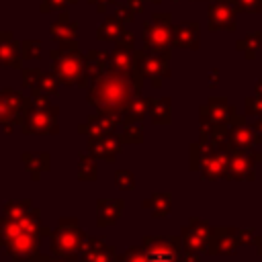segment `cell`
I'll return each instance as SVG.
<instances>
[{
    "instance_id": "obj_1",
    "label": "cell",
    "mask_w": 262,
    "mask_h": 262,
    "mask_svg": "<svg viewBox=\"0 0 262 262\" xmlns=\"http://www.w3.org/2000/svg\"><path fill=\"white\" fill-rule=\"evenodd\" d=\"M129 98V84L117 76H108L102 78L92 92V100L94 104H98L100 108H121Z\"/></svg>"
},
{
    "instance_id": "obj_2",
    "label": "cell",
    "mask_w": 262,
    "mask_h": 262,
    "mask_svg": "<svg viewBox=\"0 0 262 262\" xmlns=\"http://www.w3.org/2000/svg\"><path fill=\"white\" fill-rule=\"evenodd\" d=\"M174 258H176L174 244H170L166 239L147 242V250H145V260L147 262H174Z\"/></svg>"
},
{
    "instance_id": "obj_3",
    "label": "cell",
    "mask_w": 262,
    "mask_h": 262,
    "mask_svg": "<svg viewBox=\"0 0 262 262\" xmlns=\"http://www.w3.org/2000/svg\"><path fill=\"white\" fill-rule=\"evenodd\" d=\"M55 70H57V76L63 80V82H78L80 76H82V61L78 55H66L61 57L57 63H55Z\"/></svg>"
},
{
    "instance_id": "obj_4",
    "label": "cell",
    "mask_w": 262,
    "mask_h": 262,
    "mask_svg": "<svg viewBox=\"0 0 262 262\" xmlns=\"http://www.w3.org/2000/svg\"><path fill=\"white\" fill-rule=\"evenodd\" d=\"M209 18H211V25L213 27H231V20H233V10L227 6V4H215L211 6V12H209Z\"/></svg>"
},
{
    "instance_id": "obj_5",
    "label": "cell",
    "mask_w": 262,
    "mask_h": 262,
    "mask_svg": "<svg viewBox=\"0 0 262 262\" xmlns=\"http://www.w3.org/2000/svg\"><path fill=\"white\" fill-rule=\"evenodd\" d=\"M80 242V231L76 229L74 231V227H70V229H66V227H61V231H59V239L55 237V248H59V250H74L76 248V244Z\"/></svg>"
},
{
    "instance_id": "obj_6",
    "label": "cell",
    "mask_w": 262,
    "mask_h": 262,
    "mask_svg": "<svg viewBox=\"0 0 262 262\" xmlns=\"http://www.w3.org/2000/svg\"><path fill=\"white\" fill-rule=\"evenodd\" d=\"M145 41L149 45H156V47L164 45L168 41V27H158L156 31H151L149 27H145Z\"/></svg>"
},
{
    "instance_id": "obj_7",
    "label": "cell",
    "mask_w": 262,
    "mask_h": 262,
    "mask_svg": "<svg viewBox=\"0 0 262 262\" xmlns=\"http://www.w3.org/2000/svg\"><path fill=\"white\" fill-rule=\"evenodd\" d=\"M29 123H31V131H51L53 129V125H51V119L47 117V115H43V113H35L31 119H29Z\"/></svg>"
},
{
    "instance_id": "obj_8",
    "label": "cell",
    "mask_w": 262,
    "mask_h": 262,
    "mask_svg": "<svg viewBox=\"0 0 262 262\" xmlns=\"http://www.w3.org/2000/svg\"><path fill=\"white\" fill-rule=\"evenodd\" d=\"M125 262H147V260H145V256H141V252L131 250V252L125 256Z\"/></svg>"
}]
</instances>
